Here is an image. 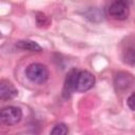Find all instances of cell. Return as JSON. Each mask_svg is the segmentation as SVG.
Returning <instances> with one entry per match:
<instances>
[{"instance_id":"obj_1","label":"cell","mask_w":135,"mask_h":135,"mask_svg":"<svg viewBox=\"0 0 135 135\" xmlns=\"http://www.w3.org/2000/svg\"><path fill=\"white\" fill-rule=\"evenodd\" d=\"M25 76L26 78L36 84H42L47 81L50 72L49 69L39 62L31 63L25 69Z\"/></svg>"},{"instance_id":"obj_2","label":"cell","mask_w":135,"mask_h":135,"mask_svg":"<svg viewBox=\"0 0 135 135\" xmlns=\"http://www.w3.org/2000/svg\"><path fill=\"white\" fill-rule=\"evenodd\" d=\"M109 15L116 20H124L128 18L130 8L128 0H114L108 7Z\"/></svg>"},{"instance_id":"obj_3","label":"cell","mask_w":135,"mask_h":135,"mask_svg":"<svg viewBox=\"0 0 135 135\" xmlns=\"http://www.w3.org/2000/svg\"><path fill=\"white\" fill-rule=\"evenodd\" d=\"M22 115L23 114H22V111L20 108L14 107V105H8L1 110L0 118L4 124L14 126V124H17L21 120Z\"/></svg>"},{"instance_id":"obj_4","label":"cell","mask_w":135,"mask_h":135,"mask_svg":"<svg viewBox=\"0 0 135 135\" xmlns=\"http://www.w3.org/2000/svg\"><path fill=\"white\" fill-rule=\"evenodd\" d=\"M135 84V78L128 72H118L114 77V86L117 92L129 90Z\"/></svg>"},{"instance_id":"obj_5","label":"cell","mask_w":135,"mask_h":135,"mask_svg":"<svg viewBox=\"0 0 135 135\" xmlns=\"http://www.w3.org/2000/svg\"><path fill=\"white\" fill-rule=\"evenodd\" d=\"M95 83V76L89 71H79L76 77V91L85 92L93 88Z\"/></svg>"},{"instance_id":"obj_6","label":"cell","mask_w":135,"mask_h":135,"mask_svg":"<svg viewBox=\"0 0 135 135\" xmlns=\"http://www.w3.org/2000/svg\"><path fill=\"white\" fill-rule=\"evenodd\" d=\"M18 95V90L15 88V85L7 81L2 80L0 83V98L1 100H8L13 99Z\"/></svg>"},{"instance_id":"obj_7","label":"cell","mask_w":135,"mask_h":135,"mask_svg":"<svg viewBox=\"0 0 135 135\" xmlns=\"http://www.w3.org/2000/svg\"><path fill=\"white\" fill-rule=\"evenodd\" d=\"M78 70L73 69L71 70L64 80V86H63V93L65 95H70L71 93L76 91V77H77Z\"/></svg>"},{"instance_id":"obj_8","label":"cell","mask_w":135,"mask_h":135,"mask_svg":"<svg viewBox=\"0 0 135 135\" xmlns=\"http://www.w3.org/2000/svg\"><path fill=\"white\" fill-rule=\"evenodd\" d=\"M122 60L130 65H135V42L129 43L123 50Z\"/></svg>"},{"instance_id":"obj_9","label":"cell","mask_w":135,"mask_h":135,"mask_svg":"<svg viewBox=\"0 0 135 135\" xmlns=\"http://www.w3.org/2000/svg\"><path fill=\"white\" fill-rule=\"evenodd\" d=\"M16 46L25 50V51H31V52H41L42 47L35 41L33 40H19L16 42Z\"/></svg>"},{"instance_id":"obj_10","label":"cell","mask_w":135,"mask_h":135,"mask_svg":"<svg viewBox=\"0 0 135 135\" xmlns=\"http://www.w3.org/2000/svg\"><path fill=\"white\" fill-rule=\"evenodd\" d=\"M35 20H36V24L38 27H46L51 23V19L42 13H37Z\"/></svg>"},{"instance_id":"obj_11","label":"cell","mask_w":135,"mask_h":135,"mask_svg":"<svg viewBox=\"0 0 135 135\" xmlns=\"http://www.w3.org/2000/svg\"><path fill=\"white\" fill-rule=\"evenodd\" d=\"M52 135H65L69 133V128L65 123H57L50 132Z\"/></svg>"},{"instance_id":"obj_12","label":"cell","mask_w":135,"mask_h":135,"mask_svg":"<svg viewBox=\"0 0 135 135\" xmlns=\"http://www.w3.org/2000/svg\"><path fill=\"white\" fill-rule=\"evenodd\" d=\"M85 16H86V18H88L89 20L94 21V22H97V21L102 20V14H100V12H99L97 8L90 9L89 12L85 13Z\"/></svg>"},{"instance_id":"obj_13","label":"cell","mask_w":135,"mask_h":135,"mask_svg":"<svg viewBox=\"0 0 135 135\" xmlns=\"http://www.w3.org/2000/svg\"><path fill=\"white\" fill-rule=\"evenodd\" d=\"M127 104L130 108V110L135 111V92H133L127 99Z\"/></svg>"}]
</instances>
